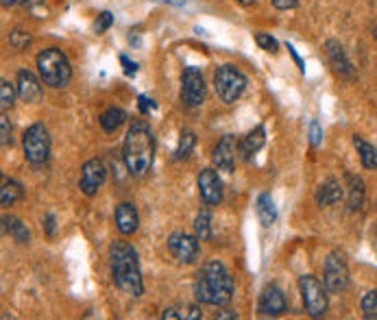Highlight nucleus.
Returning <instances> with one entry per match:
<instances>
[{
	"mask_svg": "<svg viewBox=\"0 0 377 320\" xmlns=\"http://www.w3.org/2000/svg\"><path fill=\"white\" fill-rule=\"evenodd\" d=\"M99 122L105 133H116L125 122H127V113L120 107H109L99 115Z\"/></svg>",
	"mask_w": 377,
	"mask_h": 320,
	"instance_id": "aec40b11",
	"label": "nucleus"
},
{
	"mask_svg": "<svg viewBox=\"0 0 377 320\" xmlns=\"http://www.w3.org/2000/svg\"><path fill=\"white\" fill-rule=\"evenodd\" d=\"M18 96L24 103H31V105H35L44 98L42 81L31 70H20L18 72Z\"/></svg>",
	"mask_w": 377,
	"mask_h": 320,
	"instance_id": "2eb2a0df",
	"label": "nucleus"
},
{
	"mask_svg": "<svg viewBox=\"0 0 377 320\" xmlns=\"http://www.w3.org/2000/svg\"><path fill=\"white\" fill-rule=\"evenodd\" d=\"M38 70L46 85L64 87L72 76V66L62 48H44L38 55Z\"/></svg>",
	"mask_w": 377,
	"mask_h": 320,
	"instance_id": "20e7f679",
	"label": "nucleus"
},
{
	"mask_svg": "<svg viewBox=\"0 0 377 320\" xmlns=\"http://www.w3.org/2000/svg\"><path fill=\"white\" fill-rule=\"evenodd\" d=\"M325 57H327L330 68L338 76H342V79H349L351 76V64H349V59H347L344 48L336 40H327L325 42Z\"/></svg>",
	"mask_w": 377,
	"mask_h": 320,
	"instance_id": "dca6fc26",
	"label": "nucleus"
},
{
	"mask_svg": "<svg viewBox=\"0 0 377 320\" xmlns=\"http://www.w3.org/2000/svg\"><path fill=\"white\" fill-rule=\"evenodd\" d=\"M266 144V131H264V127L262 125H257L253 131H249V135L242 139V144H240V155H242V159H251L259 149H262Z\"/></svg>",
	"mask_w": 377,
	"mask_h": 320,
	"instance_id": "a211bd4d",
	"label": "nucleus"
},
{
	"mask_svg": "<svg viewBox=\"0 0 377 320\" xmlns=\"http://www.w3.org/2000/svg\"><path fill=\"white\" fill-rule=\"evenodd\" d=\"M22 147H24V157L31 161V164H35V166L46 164V159L50 155V135H48V129L42 122L31 125V127L24 131Z\"/></svg>",
	"mask_w": 377,
	"mask_h": 320,
	"instance_id": "423d86ee",
	"label": "nucleus"
},
{
	"mask_svg": "<svg viewBox=\"0 0 377 320\" xmlns=\"http://www.w3.org/2000/svg\"><path fill=\"white\" fill-rule=\"evenodd\" d=\"M214 318H216V320H236L238 314H236V312H231V309H220V312L214 314Z\"/></svg>",
	"mask_w": 377,
	"mask_h": 320,
	"instance_id": "4c0bfd02",
	"label": "nucleus"
},
{
	"mask_svg": "<svg viewBox=\"0 0 377 320\" xmlns=\"http://www.w3.org/2000/svg\"><path fill=\"white\" fill-rule=\"evenodd\" d=\"M208 87H206V79H203L201 70L194 66H188L181 74V101L188 107H198L206 101Z\"/></svg>",
	"mask_w": 377,
	"mask_h": 320,
	"instance_id": "1a4fd4ad",
	"label": "nucleus"
},
{
	"mask_svg": "<svg viewBox=\"0 0 377 320\" xmlns=\"http://www.w3.org/2000/svg\"><path fill=\"white\" fill-rule=\"evenodd\" d=\"M362 312H364V318H375L377 320V287L371 290L362 297Z\"/></svg>",
	"mask_w": 377,
	"mask_h": 320,
	"instance_id": "c756f323",
	"label": "nucleus"
},
{
	"mask_svg": "<svg viewBox=\"0 0 377 320\" xmlns=\"http://www.w3.org/2000/svg\"><path fill=\"white\" fill-rule=\"evenodd\" d=\"M153 155H155V139L144 120H131V127L125 137V149H123V159L127 170L133 177H142L147 174L153 166Z\"/></svg>",
	"mask_w": 377,
	"mask_h": 320,
	"instance_id": "7ed1b4c3",
	"label": "nucleus"
},
{
	"mask_svg": "<svg viewBox=\"0 0 377 320\" xmlns=\"http://www.w3.org/2000/svg\"><path fill=\"white\" fill-rule=\"evenodd\" d=\"M297 3H299V0H273L275 9H279V11H288V9H293V7H297Z\"/></svg>",
	"mask_w": 377,
	"mask_h": 320,
	"instance_id": "e433bc0d",
	"label": "nucleus"
},
{
	"mask_svg": "<svg viewBox=\"0 0 377 320\" xmlns=\"http://www.w3.org/2000/svg\"><path fill=\"white\" fill-rule=\"evenodd\" d=\"M194 234L201 242L212 238V214L210 210H201L194 218Z\"/></svg>",
	"mask_w": 377,
	"mask_h": 320,
	"instance_id": "bb28decb",
	"label": "nucleus"
},
{
	"mask_svg": "<svg viewBox=\"0 0 377 320\" xmlns=\"http://www.w3.org/2000/svg\"><path fill=\"white\" fill-rule=\"evenodd\" d=\"M44 227H46V234L52 238V236H55V216H52V214H48V216L44 218Z\"/></svg>",
	"mask_w": 377,
	"mask_h": 320,
	"instance_id": "ea45409f",
	"label": "nucleus"
},
{
	"mask_svg": "<svg viewBox=\"0 0 377 320\" xmlns=\"http://www.w3.org/2000/svg\"><path fill=\"white\" fill-rule=\"evenodd\" d=\"M24 0H3V7H13V5H20Z\"/></svg>",
	"mask_w": 377,
	"mask_h": 320,
	"instance_id": "c03bdc74",
	"label": "nucleus"
},
{
	"mask_svg": "<svg viewBox=\"0 0 377 320\" xmlns=\"http://www.w3.org/2000/svg\"><path fill=\"white\" fill-rule=\"evenodd\" d=\"M323 142V129L318 125V120H312L310 122V144L312 147H321Z\"/></svg>",
	"mask_w": 377,
	"mask_h": 320,
	"instance_id": "f704fd0d",
	"label": "nucleus"
},
{
	"mask_svg": "<svg viewBox=\"0 0 377 320\" xmlns=\"http://www.w3.org/2000/svg\"><path fill=\"white\" fill-rule=\"evenodd\" d=\"M231 297H234V279L223 261L203 264L194 281V299L203 305L225 307Z\"/></svg>",
	"mask_w": 377,
	"mask_h": 320,
	"instance_id": "f257e3e1",
	"label": "nucleus"
},
{
	"mask_svg": "<svg viewBox=\"0 0 377 320\" xmlns=\"http://www.w3.org/2000/svg\"><path fill=\"white\" fill-rule=\"evenodd\" d=\"M240 153V147L234 135H225L214 149V155H212V161L214 166L220 170V172H234V166H236V155Z\"/></svg>",
	"mask_w": 377,
	"mask_h": 320,
	"instance_id": "f8f14e48",
	"label": "nucleus"
},
{
	"mask_svg": "<svg viewBox=\"0 0 377 320\" xmlns=\"http://www.w3.org/2000/svg\"><path fill=\"white\" fill-rule=\"evenodd\" d=\"M342 185L336 181V179H327L321 188L316 190V202L321 207H327V205H336V202L342 198Z\"/></svg>",
	"mask_w": 377,
	"mask_h": 320,
	"instance_id": "6ab92c4d",
	"label": "nucleus"
},
{
	"mask_svg": "<svg viewBox=\"0 0 377 320\" xmlns=\"http://www.w3.org/2000/svg\"><path fill=\"white\" fill-rule=\"evenodd\" d=\"M107 179V166L103 159H90L85 161L81 168V179H79V190L85 196H94L99 192V188L105 183Z\"/></svg>",
	"mask_w": 377,
	"mask_h": 320,
	"instance_id": "9b49d317",
	"label": "nucleus"
},
{
	"mask_svg": "<svg viewBox=\"0 0 377 320\" xmlns=\"http://www.w3.org/2000/svg\"><path fill=\"white\" fill-rule=\"evenodd\" d=\"M347 183H349V210L358 212L364 205V181L356 174H347Z\"/></svg>",
	"mask_w": 377,
	"mask_h": 320,
	"instance_id": "b1692460",
	"label": "nucleus"
},
{
	"mask_svg": "<svg viewBox=\"0 0 377 320\" xmlns=\"http://www.w3.org/2000/svg\"><path fill=\"white\" fill-rule=\"evenodd\" d=\"M113 24V13H109V11H103V13H99L96 16V22H94V31L96 33H105L107 28Z\"/></svg>",
	"mask_w": 377,
	"mask_h": 320,
	"instance_id": "473e14b6",
	"label": "nucleus"
},
{
	"mask_svg": "<svg viewBox=\"0 0 377 320\" xmlns=\"http://www.w3.org/2000/svg\"><path fill=\"white\" fill-rule=\"evenodd\" d=\"M198 192H201V198L206 200L208 205H218V202L223 200V183H220V177L216 170H212V168L201 170Z\"/></svg>",
	"mask_w": 377,
	"mask_h": 320,
	"instance_id": "4468645a",
	"label": "nucleus"
},
{
	"mask_svg": "<svg viewBox=\"0 0 377 320\" xmlns=\"http://www.w3.org/2000/svg\"><path fill=\"white\" fill-rule=\"evenodd\" d=\"M0 142H3V147L11 144V125L7 118V111H3V118H0Z\"/></svg>",
	"mask_w": 377,
	"mask_h": 320,
	"instance_id": "72a5a7b5",
	"label": "nucleus"
},
{
	"mask_svg": "<svg viewBox=\"0 0 377 320\" xmlns=\"http://www.w3.org/2000/svg\"><path fill=\"white\" fill-rule=\"evenodd\" d=\"M288 309V301L286 295L281 292L279 285H269L264 287V292L259 295L257 301V312L262 316H281Z\"/></svg>",
	"mask_w": 377,
	"mask_h": 320,
	"instance_id": "ddd939ff",
	"label": "nucleus"
},
{
	"mask_svg": "<svg viewBox=\"0 0 377 320\" xmlns=\"http://www.w3.org/2000/svg\"><path fill=\"white\" fill-rule=\"evenodd\" d=\"M120 62H123V66H125V72H127V74H135V72H137V64L129 62L127 57H120Z\"/></svg>",
	"mask_w": 377,
	"mask_h": 320,
	"instance_id": "a19ab883",
	"label": "nucleus"
},
{
	"mask_svg": "<svg viewBox=\"0 0 377 320\" xmlns=\"http://www.w3.org/2000/svg\"><path fill=\"white\" fill-rule=\"evenodd\" d=\"M28 42H31V35H28V31H24V28H13L11 35H9V44H11L16 50L26 48Z\"/></svg>",
	"mask_w": 377,
	"mask_h": 320,
	"instance_id": "7c9ffc66",
	"label": "nucleus"
},
{
	"mask_svg": "<svg viewBox=\"0 0 377 320\" xmlns=\"http://www.w3.org/2000/svg\"><path fill=\"white\" fill-rule=\"evenodd\" d=\"M13 101H16V92H13V85L3 79L0 81V105H3V111L11 109L13 107Z\"/></svg>",
	"mask_w": 377,
	"mask_h": 320,
	"instance_id": "c85d7f7f",
	"label": "nucleus"
},
{
	"mask_svg": "<svg viewBox=\"0 0 377 320\" xmlns=\"http://www.w3.org/2000/svg\"><path fill=\"white\" fill-rule=\"evenodd\" d=\"M162 318H177V320H198L203 318V312L198 305H190V303H179V305H170L164 309Z\"/></svg>",
	"mask_w": 377,
	"mask_h": 320,
	"instance_id": "4be33fe9",
	"label": "nucleus"
},
{
	"mask_svg": "<svg viewBox=\"0 0 377 320\" xmlns=\"http://www.w3.org/2000/svg\"><path fill=\"white\" fill-rule=\"evenodd\" d=\"M24 196V190L18 181L3 177V188H0V202H3V207H11L16 200H20Z\"/></svg>",
	"mask_w": 377,
	"mask_h": 320,
	"instance_id": "a878e982",
	"label": "nucleus"
},
{
	"mask_svg": "<svg viewBox=\"0 0 377 320\" xmlns=\"http://www.w3.org/2000/svg\"><path fill=\"white\" fill-rule=\"evenodd\" d=\"M151 109H155V103L149 101L147 96H140V111H142V113H149Z\"/></svg>",
	"mask_w": 377,
	"mask_h": 320,
	"instance_id": "58836bf2",
	"label": "nucleus"
},
{
	"mask_svg": "<svg viewBox=\"0 0 377 320\" xmlns=\"http://www.w3.org/2000/svg\"><path fill=\"white\" fill-rule=\"evenodd\" d=\"M299 290H301V299H303L305 312L312 318H318L327 312V305H330L327 292L330 290L325 287V283H321L314 275H303L299 279Z\"/></svg>",
	"mask_w": 377,
	"mask_h": 320,
	"instance_id": "0eeeda50",
	"label": "nucleus"
},
{
	"mask_svg": "<svg viewBox=\"0 0 377 320\" xmlns=\"http://www.w3.org/2000/svg\"><path fill=\"white\" fill-rule=\"evenodd\" d=\"M157 3H168V5H175V7H181L184 0H157Z\"/></svg>",
	"mask_w": 377,
	"mask_h": 320,
	"instance_id": "37998d69",
	"label": "nucleus"
},
{
	"mask_svg": "<svg viewBox=\"0 0 377 320\" xmlns=\"http://www.w3.org/2000/svg\"><path fill=\"white\" fill-rule=\"evenodd\" d=\"M349 268H347V261L342 259L340 253H330L323 266V283L330 292H344L349 287Z\"/></svg>",
	"mask_w": 377,
	"mask_h": 320,
	"instance_id": "6e6552de",
	"label": "nucleus"
},
{
	"mask_svg": "<svg viewBox=\"0 0 377 320\" xmlns=\"http://www.w3.org/2000/svg\"><path fill=\"white\" fill-rule=\"evenodd\" d=\"M375 40H377V28H375Z\"/></svg>",
	"mask_w": 377,
	"mask_h": 320,
	"instance_id": "49530a36",
	"label": "nucleus"
},
{
	"mask_svg": "<svg viewBox=\"0 0 377 320\" xmlns=\"http://www.w3.org/2000/svg\"><path fill=\"white\" fill-rule=\"evenodd\" d=\"M214 87L223 103L234 105L247 87V76L236 66H220L214 72Z\"/></svg>",
	"mask_w": 377,
	"mask_h": 320,
	"instance_id": "39448f33",
	"label": "nucleus"
},
{
	"mask_svg": "<svg viewBox=\"0 0 377 320\" xmlns=\"http://www.w3.org/2000/svg\"><path fill=\"white\" fill-rule=\"evenodd\" d=\"M140 218H137V210L131 205V202H120L116 207V227L123 236H133L137 231Z\"/></svg>",
	"mask_w": 377,
	"mask_h": 320,
	"instance_id": "f3484780",
	"label": "nucleus"
},
{
	"mask_svg": "<svg viewBox=\"0 0 377 320\" xmlns=\"http://www.w3.org/2000/svg\"><path fill=\"white\" fill-rule=\"evenodd\" d=\"M238 3H240V5H253L255 0H238Z\"/></svg>",
	"mask_w": 377,
	"mask_h": 320,
	"instance_id": "a18cd8bd",
	"label": "nucleus"
},
{
	"mask_svg": "<svg viewBox=\"0 0 377 320\" xmlns=\"http://www.w3.org/2000/svg\"><path fill=\"white\" fill-rule=\"evenodd\" d=\"M3 231L20 244H28V240H31V231L16 216H3Z\"/></svg>",
	"mask_w": 377,
	"mask_h": 320,
	"instance_id": "412c9836",
	"label": "nucleus"
},
{
	"mask_svg": "<svg viewBox=\"0 0 377 320\" xmlns=\"http://www.w3.org/2000/svg\"><path fill=\"white\" fill-rule=\"evenodd\" d=\"M194 144H196L194 133H192V131H184V133H181V139H179V147H177V151H175V159H186V157L192 153Z\"/></svg>",
	"mask_w": 377,
	"mask_h": 320,
	"instance_id": "cd10ccee",
	"label": "nucleus"
},
{
	"mask_svg": "<svg viewBox=\"0 0 377 320\" xmlns=\"http://www.w3.org/2000/svg\"><path fill=\"white\" fill-rule=\"evenodd\" d=\"M255 42H257V46L259 48H264L266 52H277L279 50V44H277V40L275 38H271L269 33H255Z\"/></svg>",
	"mask_w": 377,
	"mask_h": 320,
	"instance_id": "2f4dec72",
	"label": "nucleus"
},
{
	"mask_svg": "<svg viewBox=\"0 0 377 320\" xmlns=\"http://www.w3.org/2000/svg\"><path fill=\"white\" fill-rule=\"evenodd\" d=\"M288 50H290V55H293L295 57V62H297V66L301 68V72H303V62H301V57L297 55V50L293 48V44H288Z\"/></svg>",
	"mask_w": 377,
	"mask_h": 320,
	"instance_id": "79ce46f5",
	"label": "nucleus"
},
{
	"mask_svg": "<svg viewBox=\"0 0 377 320\" xmlns=\"http://www.w3.org/2000/svg\"><path fill=\"white\" fill-rule=\"evenodd\" d=\"M354 147L358 149V155H360V161L366 170H373L377 168V151L373 144H368L364 137L360 135H354Z\"/></svg>",
	"mask_w": 377,
	"mask_h": 320,
	"instance_id": "393cba45",
	"label": "nucleus"
},
{
	"mask_svg": "<svg viewBox=\"0 0 377 320\" xmlns=\"http://www.w3.org/2000/svg\"><path fill=\"white\" fill-rule=\"evenodd\" d=\"M255 212H257L259 222H262L264 227H271V224L275 222V218H277V210H275V202H273L271 194H266V192H264V194H259Z\"/></svg>",
	"mask_w": 377,
	"mask_h": 320,
	"instance_id": "5701e85b",
	"label": "nucleus"
},
{
	"mask_svg": "<svg viewBox=\"0 0 377 320\" xmlns=\"http://www.w3.org/2000/svg\"><path fill=\"white\" fill-rule=\"evenodd\" d=\"M109 257H111V275L116 287L123 290L129 297H140L144 292V283L140 273L137 251L125 240H113L109 246Z\"/></svg>",
	"mask_w": 377,
	"mask_h": 320,
	"instance_id": "f03ea898",
	"label": "nucleus"
},
{
	"mask_svg": "<svg viewBox=\"0 0 377 320\" xmlns=\"http://www.w3.org/2000/svg\"><path fill=\"white\" fill-rule=\"evenodd\" d=\"M24 5L31 9L38 18L46 16V7H44V0H24Z\"/></svg>",
	"mask_w": 377,
	"mask_h": 320,
	"instance_id": "c9c22d12",
	"label": "nucleus"
},
{
	"mask_svg": "<svg viewBox=\"0 0 377 320\" xmlns=\"http://www.w3.org/2000/svg\"><path fill=\"white\" fill-rule=\"evenodd\" d=\"M198 242L201 240L196 236H190L186 231H175V234L168 238V251L179 264H194L201 253Z\"/></svg>",
	"mask_w": 377,
	"mask_h": 320,
	"instance_id": "9d476101",
	"label": "nucleus"
}]
</instances>
